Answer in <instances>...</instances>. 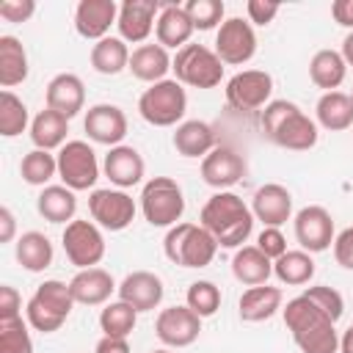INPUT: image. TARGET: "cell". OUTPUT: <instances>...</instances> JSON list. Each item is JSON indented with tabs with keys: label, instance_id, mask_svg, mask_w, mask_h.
Segmentation results:
<instances>
[{
	"label": "cell",
	"instance_id": "cell-1",
	"mask_svg": "<svg viewBox=\"0 0 353 353\" xmlns=\"http://www.w3.org/2000/svg\"><path fill=\"white\" fill-rule=\"evenodd\" d=\"M251 207L232 190H218L201 207V226L215 237L221 248H240L254 232Z\"/></svg>",
	"mask_w": 353,
	"mask_h": 353
},
{
	"label": "cell",
	"instance_id": "cell-2",
	"mask_svg": "<svg viewBox=\"0 0 353 353\" xmlns=\"http://www.w3.org/2000/svg\"><path fill=\"white\" fill-rule=\"evenodd\" d=\"M284 312V325L290 328L295 345L301 353H336L339 350V336L334 328V320L323 314L309 298L298 295L287 301Z\"/></svg>",
	"mask_w": 353,
	"mask_h": 353
},
{
	"label": "cell",
	"instance_id": "cell-3",
	"mask_svg": "<svg viewBox=\"0 0 353 353\" xmlns=\"http://www.w3.org/2000/svg\"><path fill=\"white\" fill-rule=\"evenodd\" d=\"M262 130L265 135L290 152H306L317 143V124L287 99H273L262 110Z\"/></svg>",
	"mask_w": 353,
	"mask_h": 353
},
{
	"label": "cell",
	"instance_id": "cell-4",
	"mask_svg": "<svg viewBox=\"0 0 353 353\" xmlns=\"http://www.w3.org/2000/svg\"><path fill=\"white\" fill-rule=\"evenodd\" d=\"M163 248H165V256L174 262V265H182V268H207L212 259H215V251H218V243L215 237L199 223H176L168 229L165 240H163Z\"/></svg>",
	"mask_w": 353,
	"mask_h": 353
},
{
	"label": "cell",
	"instance_id": "cell-5",
	"mask_svg": "<svg viewBox=\"0 0 353 353\" xmlns=\"http://www.w3.org/2000/svg\"><path fill=\"white\" fill-rule=\"evenodd\" d=\"M171 69L176 74V83L193 88H215L223 77V61L204 44H185L182 50H176V55L171 58Z\"/></svg>",
	"mask_w": 353,
	"mask_h": 353
},
{
	"label": "cell",
	"instance_id": "cell-6",
	"mask_svg": "<svg viewBox=\"0 0 353 353\" xmlns=\"http://www.w3.org/2000/svg\"><path fill=\"white\" fill-rule=\"evenodd\" d=\"M188 110V94L176 80H160L149 85L138 99V113L152 127H171Z\"/></svg>",
	"mask_w": 353,
	"mask_h": 353
},
{
	"label": "cell",
	"instance_id": "cell-7",
	"mask_svg": "<svg viewBox=\"0 0 353 353\" xmlns=\"http://www.w3.org/2000/svg\"><path fill=\"white\" fill-rule=\"evenodd\" d=\"M141 210L152 226H176L185 212L182 188L171 176H152L141 190Z\"/></svg>",
	"mask_w": 353,
	"mask_h": 353
},
{
	"label": "cell",
	"instance_id": "cell-8",
	"mask_svg": "<svg viewBox=\"0 0 353 353\" xmlns=\"http://www.w3.org/2000/svg\"><path fill=\"white\" fill-rule=\"evenodd\" d=\"M58 176L69 190H88L99 179L97 152L85 141H66L58 152Z\"/></svg>",
	"mask_w": 353,
	"mask_h": 353
},
{
	"label": "cell",
	"instance_id": "cell-9",
	"mask_svg": "<svg viewBox=\"0 0 353 353\" xmlns=\"http://www.w3.org/2000/svg\"><path fill=\"white\" fill-rule=\"evenodd\" d=\"M61 240L66 259L80 270L97 268L105 256V237L94 221H69Z\"/></svg>",
	"mask_w": 353,
	"mask_h": 353
},
{
	"label": "cell",
	"instance_id": "cell-10",
	"mask_svg": "<svg viewBox=\"0 0 353 353\" xmlns=\"http://www.w3.org/2000/svg\"><path fill=\"white\" fill-rule=\"evenodd\" d=\"M256 52V33L251 28V22L240 19V17H229L221 22L218 33H215V55L223 63L240 66L248 63Z\"/></svg>",
	"mask_w": 353,
	"mask_h": 353
},
{
	"label": "cell",
	"instance_id": "cell-11",
	"mask_svg": "<svg viewBox=\"0 0 353 353\" xmlns=\"http://www.w3.org/2000/svg\"><path fill=\"white\" fill-rule=\"evenodd\" d=\"M273 94V77L262 69H245L237 72L226 83V102L234 110H256L270 102Z\"/></svg>",
	"mask_w": 353,
	"mask_h": 353
},
{
	"label": "cell",
	"instance_id": "cell-12",
	"mask_svg": "<svg viewBox=\"0 0 353 353\" xmlns=\"http://www.w3.org/2000/svg\"><path fill=\"white\" fill-rule=\"evenodd\" d=\"M88 212L91 218L110 232H121L132 223L135 218V201L132 196H127L124 190H113V188H102L94 190L88 196Z\"/></svg>",
	"mask_w": 353,
	"mask_h": 353
},
{
	"label": "cell",
	"instance_id": "cell-13",
	"mask_svg": "<svg viewBox=\"0 0 353 353\" xmlns=\"http://www.w3.org/2000/svg\"><path fill=\"white\" fill-rule=\"evenodd\" d=\"M154 334L168 347H188L201 334V317L190 306H168L157 314Z\"/></svg>",
	"mask_w": 353,
	"mask_h": 353
},
{
	"label": "cell",
	"instance_id": "cell-14",
	"mask_svg": "<svg viewBox=\"0 0 353 353\" xmlns=\"http://www.w3.org/2000/svg\"><path fill=\"white\" fill-rule=\"evenodd\" d=\"M295 240L309 254L325 251L334 243V218H331V212L320 204H309V207L298 210V215H295Z\"/></svg>",
	"mask_w": 353,
	"mask_h": 353
},
{
	"label": "cell",
	"instance_id": "cell-15",
	"mask_svg": "<svg viewBox=\"0 0 353 353\" xmlns=\"http://www.w3.org/2000/svg\"><path fill=\"white\" fill-rule=\"evenodd\" d=\"M83 130L88 132V138L94 143H102V146H121L124 135H127V116L119 105H94L88 108L85 119H83Z\"/></svg>",
	"mask_w": 353,
	"mask_h": 353
},
{
	"label": "cell",
	"instance_id": "cell-16",
	"mask_svg": "<svg viewBox=\"0 0 353 353\" xmlns=\"http://www.w3.org/2000/svg\"><path fill=\"white\" fill-rule=\"evenodd\" d=\"M245 176V160L232 149V146H215L204 160H201V179L210 188H232Z\"/></svg>",
	"mask_w": 353,
	"mask_h": 353
},
{
	"label": "cell",
	"instance_id": "cell-17",
	"mask_svg": "<svg viewBox=\"0 0 353 353\" xmlns=\"http://www.w3.org/2000/svg\"><path fill=\"white\" fill-rule=\"evenodd\" d=\"M119 22V6L113 0H80L74 8V30L83 39H105L110 25Z\"/></svg>",
	"mask_w": 353,
	"mask_h": 353
},
{
	"label": "cell",
	"instance_id": "cell-18",
	"mask_svg": "<svg viewBox=\"0 0 353 353\" xmlns=\"http://www.w3.org/2000/svg\"><path fill=\"white\" fill-rule=\"evenodd\" d=\"M160 3L157 0H124L119 6V33L124 41H143L152 28L157 25L154 17H160Z\"/></svg>",
	"mask_w": 353,
	"mask_h": 353
},
{
	"label": "cell",
	"instance_id": "cell-19",
	"mask_svg": "<svg viewBox=\"0 0 353 353\" xmlns=\"http://www.w3.org/2000/svg\"><path fill=\"white\" fill-rule=\"evenodd\" d=\"M163 281L160 276L149 273V270H135L130 276H124V281L119 284V301L130 303L135 312H152L160 306L163 301Z\"/></svg>",
	"mask_w": 353,
	"mask_h": 353
},
{
	"label": "cell",
	"instance_id": "cell-20",
	"mask_svg": "<svg viewBox=\"0 0 353 353\" xmlns=\"http://www.w3.org/2000/svg\"><path fill=\"white\" fill-rule=\"evenodd\" d=\"M44 99H47V108H50V110H55V113L72 119V116H77V113L83 110V105H85V85H83V80H80L77 74L61 72V74H55V77L47 83Z\"/></svg>",
	"mask_w": 353,
	"mask_h": 353
},
{
	"label": "cell",
	"instance_id": "cell-21",
	"mask_svg": "<svg viewBox=\"0 0 353 353\" xmlns=\"http://www.w3.org/2000/svg\"><path fill=\"white\" fill-rule=\"evenodd\" d=\"M251 212L256 221H262L265 226H281L290 221L292 215V196L284 185H276V182H268L262 185L256 193H254V201H251Z\"/></svg>",
	"mask_w": 353,
	"mask_h": 353
},
{
	"label": "cell",
	"instance_id": "cell-22",
	"mask_svg": "<svg viewBox=\"0 0 353 353\" xmlns=\"http://www.w3.org/2000/svg\"><path fill=\"white\" fill-rule=\"evenodd\" d=\"M105 176L119 188V190H124V188H132V185H138L141 179H143V171H146V163H143V157H141V152L138 149H132V146H113L108 154H105Z\"/></svg>",
	"mask_w": 353,
	"mask_h": 353
},
{
	"label": "cell",
	"instance_id": "cell-23",
	"mask_svg": "<svg viewBox=\"0 0 353 353\" xmlns=\"http://www.w3.org/2000/svg\"><path fill=\"white\" fill-rule=\"evenodd\" d=\"M69 290H72V298L74 303H85V306H99L110 298L113 290H119L113 284V276L105 270V268H85V270H77L74 279L69 281Z\"/></svg>",
	"mask_w": 353,
	"mask_h": 353
},
{
	"label": "cell",
	"instance_id": "cell-24",
	"mask_svg": "<svg viewBox=\"0 0 353 353\" xmlns=\"http://www.w3.org/2000/svg\"><path fill=\"white\" fill-rule=\"evenodd\" d=\"M193 22H190V17H188V11H185V6H174V3H168V6H163L160 8V17H157V25H154V33H157V44H163V47H185L188 44V39L193 36Z\"/></svg>",
	"mask_w": 353,
	"mask_h": 353
},
{
	"label": "cell",
	"instance_id": "cell-25",
	"mask_svg": "<svg viewBox=\"0 0 353 353\" xmlns=\"http://www.w3.org/2000/svg\"><path fill=\"white\" fill-rule=\"evenodd\" d=\"M132 77L143 80V83H160L165 80L168 69H171V58H168V50L163 44H141L132 50L130 55V66Z\"/></svg>",
	"mask_w": 353,
	"mask_h": 353
},
{
	"label": "cell",
	"instance_id": "cell-26",
	"mask_svg": "<svg viewBox=\"0 0 353 353\" xmlns=\"http://www.w3.org/2000/svg\"><path fill=\"white\" fill-rule=\"evenodd\" d=\"M174 149L182 157H207L215 149V130L201 119H188L174 132Z\"/></svg>",
	"mask_w": 353,
	"mask_h": 353
},
{
	"label": "cell",
	"instance_id": "cell-27",
	"mask_svg": "<svg viewBox=\"0 0 353 353\" xmlns=\"http://www.w3.org/2000/svg\"><path fill=\"white\" fill-rule=\"evenodd\" d=\"M232 273L240 284L259 287V284H268L273 273V259H268L256 245H243L232 256Z\"/></svg>",
	"mask_w": 353,
	"mask_h": 353
},
{
	"label": "cell",
	"instance_id": "cell-28",
	"mask_svg": "<svg viewBox=\"0 0 353 353\" xmlns=\"http://www.w3.org/2000/svg\"><path fill=\"white\" fill-rule=\"evenodd\" d=\"M240 317L245 323H262V320H270L279 309H281V290L279 287H268V284H259V287H248L243 295H240Z\"/></svg>",
	"mask_w": 353,
	"mask_h": 353
},
{
	"label": "cell",
	"instance_id": "cell-29",
	"mask_svg": "<svg viewBox=\"0 0 353 353\" xmlns=\"http://www.w3.org/2000/svg\"><path fill=\"white\" fill-rule=\"evenodd\" d=\"M36 210L44 221L50 223H66V221H74V212H77V199H74V190H69L66 185H47L39 199H36Z\"/></svg>",
	"mask_w": 353,
	"mask_h": 353
},
{
	"label": "cell",
	"instance_id": "cell-30",
	"mask_svg": "<svg viewBox=\"0 0 353 353\" xmlns=\"http://www.w3.org/2000/svg\"><path fill=\"white\" fill-rule=\"evenodd\" d=\"M314 113H317V124L331 132L353 127V99L345 91H325L317 99Z\"/></svg>",
	"mask_w": 353,
	"mask_h": 353
},
{
	"label": "cell",
	"instance_id": "cell-31",
	"mask_svg": "<svg viewBox=\"0 0 353 353\" xmlns=\"http://www.w3.org/2000/svg\"><path fill=\"white\" fill-rule=\"evenodd\" d=\"M345 74H347V63H345L342 52H336V50H317L309 61V77L317 88L336 91L342 85Z\"/></svg>",
	"mask_w": 353,
	"mask_h": 353
},
{
	"label": "cell",
	"instance_id": "cell-32",
	"mask_svg": "<svg viewBox=\"0 0 353 353\" xmlns=\"http://www.w3.org/2000/svg\"><path fill=\"white\" fill-rule=\"evenodd\" d=\"M66 132H69V119L50 110V108L39 110L36 119L30 121V141H33L36 149H44V152H50L55 146H63Z\"/></svg>",
	"mask_w": 353,
	"mask_h": 353
},
{
	"label": "cell",
	"instance_id": "cell-33",
	"mask_svg": "<svg viewBox=\"0 0 353 353\" xmlns=\"http://www.w3.org/2000/svg\"><path fill=\"white\" fill-rule=\"evenodd\" d=\"M14 256L17 262L30 270V273H41L52 265V243L47 234L41 232H25L19 240H17V248H14Z\"/></svg>",
	"mask_w": 353,
	"mask_h": 353
},
{
	"label": "cell",
	"instance_id": "cell-34",
	"mask_svg": "<svg viewBox=\"0 0 353 353\" xmlns=\"http://www.w3.org/2000/svg\"><path fill=\"white\" fill-rule=\"evenodd\" d=\"M28 77V52L17 36H0V85L8 91L11 85L25 83Z\"/></svg>",
	"mask_w": 353,
	"mask_h": 353
},
{
	"label": "cell",
	"instance_id": "cell-35",
	"mask_svg": "<svg viewBox=\"0 0 353 353\" xmlns=\"http://www.w3.org/2000/svg\"><path fill=\"white\" fill-rule=\"evenodd\" d=\"M130 50L124 39L116 36H105L91 47V66L99 74H119L130 66Z\"/></svg>",
	"mask_w": 353,
	"mask_h": 353
},
{
	"label": "cell",
	"instance_id": "cell-36",
	"mask_svg": "<svg viewBox=\"0 0 353 353\" xmlns=\"http://www.w3.org/2000/svg\"><path fill=\"white\" fill-rule=\"evenodd\" d=\"M273 273L281 284L290 287L309 284L314 276V259L309 256V251H287L273 262Z\"/></svg>",
	"mask_w": 353,
	"mask_h": 353
},
{
	"label": "cell",
	"instance_id": "cell-37",
	"mask_svg": "<svg viewBox=\"0 0 353 353\" xmlns=\"http://www.w3.org/2000/svg\"><path fill=\"white\" fill-rule=\"evenodd\" d=\"M33 301H36L39 306H44L47 312L63 317V320L72 314V306H74V298H72L69 284H63V281H58V279H50V281H44V284H39L36 292H33Z\"/></svg>",
	"mask_w": 353,
	"mask_h": 353
},
{
	"label": "cell",
	"instance_id": "cell-38",
	"mask_svg": "<svg viewBox=\"0 0 353 353\" xmlns=\"http://www.w3.org/2000/svg\"><path fill=\"white\" fill-rule=\"evenodd\" d=\"M138 323V312L124 303V301H116V303H108L99 314V328L105 331V336H119V339H127L132 334Z\"/></svg>",
	"mask_w": 353,
	"mask_h": 353
},
{
	"label": "cell",
	"instance_id": "cell-39",
	"mask_svg": "<svg viewBox=\"0 0 353 353\" xmlns=\"http://www.w3.org/2000/svg\"><path fill=\"white\" fill-rule=\"evenodd\" d=\"M28 130V105L14 94L3 91L0 94V135L14 138Z\"/></svg>",
	"mask_w": 353,
	"mask_h": 353
},
{
	"label": "cell",
	"instance_id": "cell-40",
	"mask_svg": "<svg viewBox=\"0 0 353 353\" xmlns=\"http://www.w3.org/2000/svg\"><path fill=\"white\" fill-rule=\"evenodd\" d=\"M19 174L28 185H47L55 174H58V157H52L44 149H33L22 157L19 163Z\"/></svg>",
	"mask_w": 353,
	"mask_h": 353
},
{
	"label": "cell",
	"instance_id": "cell-41",
	"mask_svg": "<svg viewBox=\"0 0 353 353\" xmlns=\"http://www.w3.org/2000/svg\"><path fill=\"white\" fill-rule=\"evenodd\" d=\"M0 353H33L30 331L22 317L0 320Z\"/></svg>",
	"mask_w": 353,
	"mask_h": 353
},
{
	"label": "cell",
	"instance_id": "cell-42",
	"mask_svg": "<svg viewBox=\"0 0 353 353\" xmlns=\"http://www.w3.org/2000/svg\"><path fill=\"white\" fill-rule=\"evenodd\" d=\"M188 306L204 320V317H212L221 306V290L212 284V281H193L188 287Z\"/></svg>",
	"mask_w": 353,
	"mask_h": 353
},
{
	"label": "cell",
	"instance_id": "cell-43",
	"mask_svg": "<svg viewBox=\"0 0 353 353\" xmlns=\"http://www.w3.org/2000/svg\"><path fill=\"white\" fill-rule=\"evenodd\" d=\"M185 11L196 30H212L223 19V3L221 0H188Z\"/></svg>",
	"mask_w": 353,
	"mask_h": 353
},
{
	"label": "cell",
	"instance_id": "cell-44",
	"mask_svg": "<svg viewBox=\"0 0 353 353\" xmlns=\"http://www.w3.org/2000/svg\"><path fill=\"white\" fill-rule=\"evenodd\" d=\"M303 298H309L323 314H328L334 323L342 317V312H345V301H342V295L334 290V287H325V284H317V287H306V292H303Z\"/></svg>",
	"mask_w": 353,
	"mask_h": 353
},
{
	"label": "cell",
	"instance_id": "cell-45",
	"mask_svg": "<svg viewBox=\"0 0 353 353\" xmlns=\"http://www.w3.org/2000/svg\"><path fill=\"white\" fill-rule=\"evenodd\" d=\"M25 312H28V323L36 328V331H41V334H52V331H58L66 320L63 317H58V314H52V312H47L44 306H39L33 298L28 301V306H25Z\"/></svg>",
	"mask_w": 353,
	"mask_h": 353
},
{
	"label": "cell",
	"instance_id": "cell-46",
	"mask_svg": "<svg viewBox=\"0 0 353 353\" xmlns=\"http://www.w3.org/2000/svg\"><path fill=\"white\" fill-rule=\"evenodd\" d=\"M256 248H259L268 259L276 262L281 254H287V240H284L281 229H276V226H265V229L259 232V237H256Z\"/></svg>",
	"mask_w": 353,
	"mask_h": 353
},
{
	"label": "cell",
	"instance_id": "cell-47",
	"mask_svg": "<svg viewBox=\"0 0 353 353\" xmlns=\"http://www.w3.org/2000/svg\"><path fill=\"white\" fill-rule=\"evenodd\" d=\"M36 11V3L33 0H6L0 3V17L6 22H28Z\"/></svg>",
	"mask_w": 353,
	"mask_h": 353
},
{
	"label": "cell",
	"instance_id": "cell-48",
	"mask_svg": "<svg viewBox=\"0 0 353 353\" xmlns=\"http://www.w3.org/2000/svg\"><path fill=\"white\" fill-rule=\"evenodd\" d=\"M334 256L342 268L353 270V226L342 229L336 237H334Z\"/></svg>",
	"mask_w": 353,
	"mask_h": 353
},
{
	"label": "cell",
	"instance_id": "cell-49",
	"mask_svg": "<svg viewBox=\"0 0 353 353\" xmlns=\"http://www.w3.org/2000/svg\"><path fill=\"white\" fill-rule=\"evenodd\" d=\"M245 11H248V22L268 25V22H273V17L279 14V3H268V0H248V3H245Z\"/></svg>",
	"mask_w": 353,
	"mask_h": 353
},
{
	"label": "cell",
	"instance_id": "cell-50",
	"mask_svg": "<svg viewBox=\"0 0 353 353\" xmlns=\"http://www.w3.org/2000/svg\"><path fill=\"white\" fill-rule=\"evenodd\" d=\"M19 309H22L19 292H17L11 284H3V287H0V320H14V317H19Z\"/></svg>",
	"mask_w": 353,
	"mask_h": 353
},
{
	"label": "cell",
	"instance_id": "cell-51",
	"mask_svg": "<svg viewBox=\"0 0 353 353\" xmlns=\"http://www.w3.org/2000/svg\"><path fill=\"white\" fill-rule=\"evenodd\" d=\"M94 353H130V342L119 336H102L94 347Z\"/></svg>",
	"mask_w": 353,
	"mask_h": 353
},
{
	"label": "cell",
	"instance_id": "cell-52",
	"mask_svg": "<svg viewBox=\"0 0 353 353\" xmlns=\"http://www.w3.org/2000/svg\"><path fill=\"white\" fill-rule=\"evenodd\" d=\"M331 14L342 28H353V0H336L331 6Z\"/></svg>",
	"mask_w": 353,
	"mask_h": 353
},
{
	"label": "cell",
	"instance_id": "cell-53",
	"mask_svg": "<svg viewBox=\"0 0 353 353\" xmlns=\"http://www.w3.org/2000/svg\"><path fill=\"white\" fill-rule=\"evenodd\" d=\"M14 232H17L14 212L8 207H0V243H11L14 240Z\"/></svg>",
	"mask_w": 353,
	"mask_h": 353
},
{
	"label": "cell",
	"instance_id": "cell-54",
	"mask_svg": "<svg viewBox=\"0 0 353 353\" xmlns=\"http://www.w3.org/2000/svg\"><path fill=\"white\" fill-rule=\"evenodd\" d=\"M342 58H345L347 66H353V30L342 39Z\"/></svg>",
	"mask_w": 353,
	"mask_h": 353
},
{
	"label": "cell",
	"instance_id": "cell-55",
	"mask_svg": "<svg viewBox=\"0 0 353 353\" xmlns=\"http://www.w3.org/2000/svg\"><path fill=\"white\" fill-rule=\"evenodd\" d=\"M339 353H353V325L342 334V339H339Z\"/></svg>",
	"mask_w": 353,
	"mask_h": 353
},
{
	"label": "cell",
	"instance_id": "cell-56",
	"mask_svg": "<svg viewBox=\"0 0 353 353\" xmlns=\"http://www.w3.org/2000/svg\"><path fill=\"white\" fill-rule=\"evenodd\" d=\"M152 353H171V350H165V347H160V350H152Z\"/></svg>",
	"mask_w": 353,
	"mask_h": 353
},
{
	"label": "cell",
	"instance_id": "cell-57",
	"mask_svg": "<svg viewBox=\"0 0 353 353\" xmlns=\"http://www.w3.org/2000/svg\"><path fill=\"white\" fill-rule=\"evenodd\" d=\"M350 99H353V91H350Z\"/></svg>",
	"mask_w": 353,
	"mask_h": 353
}]
</instances>
